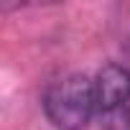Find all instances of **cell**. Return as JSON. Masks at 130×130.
Returning <instances> with one entry per match:
<instances>
[{"instance_id": "6da1fadb", "label": "cell", "mask_w": 130, "mask_h": 130, "mask_svg": "<svg viewBox=\"0 0 130 130\" xmlns=\"http://www.w3.org/2000/svg\"><path fill=\"white\" fill-rule=\"evenodd\" d=\"M43 112L56 130H84L97 112L94 82L87 74H69L43 94Z\"/></svg>"}, {"instance_id": "7a4b0ae2", "label": "cell", "mask_w": 130, "mask_h": 130, "mask_svg": "<svg viewBox=\"0 0 130 130\" xmlns=\"http://www.w3.org/2000/svg\"><path fill=\"white\" fill-rule=\"evenodd\" d=\"M92 82L97 112L112 115L130 107V69L125 64H105Z\"/></svg>"}]
</instances>
